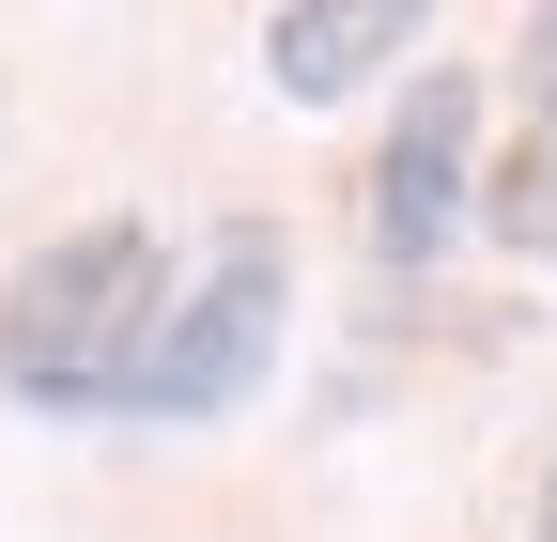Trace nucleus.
I'll return each mask as SVG.
<instances>
[{
    "instance_id": "obj_1",
    "label": "nucleus",
    "mask_w": 557,
    "mask_h": 542,
    "mask_svg": "<svg viewBox=\"0 0 557 542\" xmlns=\"http://www.w3.org/2000/svg\"><path fill=\"white\" fill-rule=\"evenodd\" d=\"M171 310V233L156 218H78L47 233L16 280H0V387L47 403V419H109L139 342Z\"/></svg>"
},
{
    "instance_id": "obj_2",
    "label": "nucleus",
    "mask_w": 557,
    "mask_h": 542,
    "mask_svg": "<svg viewBox=\"0 0 557 542\" xmlns=\"http://www.w3.org/2000/svg\"><path fill=\"white\" fill-rule=\"evenodd\" d=\"M278 325H295V263H278L263 218H233L201 248V280H171V310H156V342H139L109 419H233L278 357Z\"/></svg>"
},
{
    "instance_id": "obj_3",
    "label": "nucleus",
    "mask_w": 557,
    "mask_h": 542,
    "mask_svg": "<svg viewBox=\"0 0 557 542\" xmlns=\"http://www.w3.org/2000/svg\"><path fill=\"white\" fill-rule=\"evenodd\" d=\"M465 186H480V78H418V109L372 156V248L387 263L465 248Z\"/></svg>"
},
{
    "instance_id": "obj_4",
    "label": "nucleus",
    "mask_w": 557,
    "mask_h": 542,
    "mask_svg": "<svg viewBox=\"0 0 557 542\" xmlns=\"http://www.w3.org/2000/svg\"><path fill=\"white\" fill-rule=\"evenodd\" d=\"M403 47H418L403 0H372V16H263V78L295 94V109H341V94H372Z\"/></svg>"
},
{
    "instance_id": "obj_5",
    "label": "nucleus",
    "mask_w": 557,
    "mask_h": 542,
    "mask_svg": "<svg viewBox=\"0 0 557 542\" xmlns=\"http://www.w3.org/2000/svg\"><path fill=\"white\" fill-rule=\"evenodd\" d=\"M496 233L527 263H557V16H527V140L496 171Z\"/></svg>"
},
{
    "instance_id": "obj_6",
    "label": "nucleus",
    "mask_w": 557,
    "mask_h": 542,
    "mask_svg": "<svg viewBox=\"0 0 557 542\" xmlns=\"http://www.w3.org/2000/svg\"><path fill=\"white\" fill-rule=\"evenodd\" d=\"M527 542H557V465H542V527H527Z\"/></svg>"
}]
</instances>
